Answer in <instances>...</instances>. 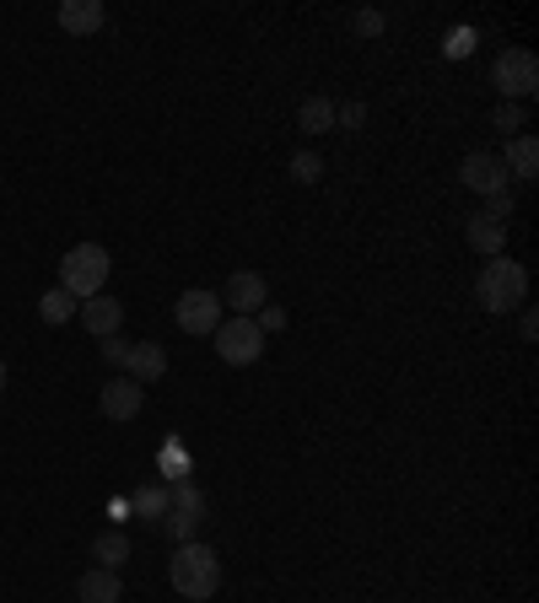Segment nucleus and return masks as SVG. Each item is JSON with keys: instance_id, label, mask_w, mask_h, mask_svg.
<instances>
[{"instance_id": "nucleus-1", "label": "nucleus", "mask_w": 539, "mask_h": 603, "mask_svg": "<svg viewBox=\"0 0 539 603\" xmlns=\"http://www.w3.org/2000/svg\"><path fill=\"white\" fill-rule=\"evenodd\" d=\"M167 582H173L178 599L206 603L210 593L221 588V555H216L210 544H200V539H189V544L173 550V561H167Z\"/></svg>"}, {"instance_id": "nucleus-2", "label": "nucleus", "mask_w": 539, "mask_h": 603, "mask_svg": "<svg viewBox=\"0 0 539 603\" xmlns=\"http://www.w3.org/2000/svg\"><path fill=\"white\" fill-rule=\"evenodd\" d=\"M475 297H480L486 313H512V308H524V297H529V270L497 253V259H486V270H480V281H475Z\"/></svg>"}, {"instance_id": "nucleus-3", "label": "nucleus", "mask_w": 539, "mask_h": 603, "mask_svg": "<svg viewBox=\"0 0 539 603\" xmlns=\"http://www.w3.org/2000/svg\"><path fill=\"white\" fill-rule=\"evenodd\" d=\"M108 270H114V259H108L103 242H76V248L60 259V285L86 302V297H97V291L108 285Z\"/></svg>"}, {"instance_id": "nucleus-4", "label": "nucleus", "mask_w": 539, "mask_h": 603, "mask_svg": "<svg viewBox=\"0 0 539 603\" xmlns=\"http://www.w3.org/2000/svg\"><path fill=\"white\" fill-rule=\"evenodd\" d=\"M200 523H206V496L189 480H173L167 485V512H163L167 539H173V544H189V539L200 533Z\"/></svg>"}, {"instance_id": "nucleus-5", "label": "nucleus", "mask_w": 539, "mask_h": 603, "mask_svg": "<svg viewBox=\"0 0 539 603\" xmlns=\"http://www.w3.org/2000/svg\"><path fill=\"white\" fill-rule=\"evenodd\" d=\"M210 340H216V356L227 366H253L265 356V329L253 319H221V329Z\"/></svg>"}, {"instance_id": "nucleus-6", "label": "nucleus", "mask_w": 539, "mask_h": 603, "mask_svg": "<svg viewBox=\"0 0 539 603\" xmlns=\"http://www.w3.org/2000/svg\"><path fill=\"white\" fill-rule=\"evenodd\" d=\"M173 319H178V329H184V334H216V329H221V319H227V308H221V297H216V291H206V285H189V291L173 302Z\"/></svg>"}, {"instance_id": "nucleus-7", "label": "nucleus", "mask_w": 539, "mask_h": 603, "mask_svg": "<svg viewBox=\"0 0 539 603\" xmlns=\"http://www.w3.org/2000/svg\"><path fill=\"white\" fill-rule=\"evenodd\" d=\"M491 81H497L501 97H535V92H539V60H535V49H501Z\"/></svg>"}, {"instance_id": "nucleus-8", "label": "nucleus", "mask_w": 539, "mask_h": 603, "mask_svg": "<svg viewBox=\"0 0 539 603\" xmlns=\"http://www.w3.org/2000/svg\"><path fill=\"white\" fill-rule=\"evenodd\" d=\"M216 297H221V308H232V319H253V313L270 302V285H265L259 270H238Z\"/></svg>"}, {"instance_id": "nucleus-9", "label": "nucleus", "mask_w": 539, "mask_h": 603, "mask_svg": "<svg viewBox=\"0 0 539 603\" xmlns=\"http://www.w3.org/2000/svg\"><path fill=\"white\" fill-rule=\"evenodd\" d=\"M458 178H464V189H475V195H501V189H507V167H501L497 152H469L464 167H458Z\"/></svg>"}, {"instance_id": "nucleus-10", "label": "nucleus", "mask_w": 539, "mask_h": 603, "mask_svg": "<svg viewBox=\"0 0 539 603\" xmlns=\"http://www.w3.org/2000/svg\"><path fill=\"white\" fill-rule=\"evenodd\" d=\"M97 404H103V415H108V420H135V415H141V404H146V388H141L135 377H114V383H103Z\"/></svg>"}, {"instance_id": "nucleus-11", "label": "nucleus", "mask_w": 539, "mask_h": 603, "mask_svg": "<svg viewBox=\"0 0 539 603\" xmlns=\"http://www.w3.org/2000/svg\"><path fill=\"white\" fill-rule=\"evenodd\" d=\"M82 323H86V334L108 340V334H120V323H125V302L108 297V291H97V297H86L82 302Z\"/></svg>"}, {"instance_id": "nucleus-12", "label": "nucleus", "mask_w": 539, "mask_h": 603, "mask_svg": "<svg viewBox=\"0 0 539 603\" xmlns=\"http://www.w3.org/2000/svg\"><path fill=\"white\" fill-rule=\"evenodd\" d=\"M125 599V582H120V571H103V565H92L76 576V603H120Z\"/></svg>"}, {"instance_id": "nucleus-13", "label": "nucleus", "mask_w": 539, "mask_h": 603, "mask_svg": "<svg viewBox=\"0 0 539 603\" xmlns=\"http://www.w3.org/2000/svg\"><path fill=\"white\" fill-rule=\"evenodd\" d=\"M103 22H108L103 0H65V6H60V28H65V33H76V39L103 33Z\"/></svg>"}, {"instance_id": "nucleus-14", "label": "nucleus", "mask_w": 539, "mask_h": 603, "mask_svg": "<svg viewBox=\"0 0 539 603\" xmlns=\"http://www.w3.org/2000/svg\"><path fill=\"white\" fill-rule=\"evenodd\" d=\"M167 372V351L157 345V340H141V345H129V362H125V377H135L141 388L146 383H157Z\"/></svg>"}, {"instance_id": "nucleus-15", "label": "nucleus", "mask_w": 539, "mask_h": 603, "mask_svg": "<svg viewBox=\"0 0 539 603\" xmlns=\"http://www.w3.org/2000/svg\"><path fill=\"white\" fill-rule=\"evenodd\" d=\"M501 167H507V173H518L524 184H535V178H539V141H535V135H518V141H507Z\"/></svg>"}, {"instance_id": "nucleus-16", "label": "nucleus", "mask_w": 539, "mask_h": 603, "mask_svg": "<svg viewBox=\"0 0 539 603\" xmlns=\"http://www.w3.org/2000/svg\"><path fill=\"white\" fill-rule=\"evenodd\" d=\"M464 242H469L480 259H497L501 248H507V227L486 221V216H469V227H464Z\"/></svg>"}, {"instance_id": "nucleus-17", "label": "nucleus", "mask_w": 539, "mask_h": 603, "mask_svg": "<svg viewBox=\"0 0 539 603\" xmlns=\"http://www.w3.org/2000/svg\"><path fill=\"white\" fill-rule=\"evenodd\" d=\"M297 129H308V135H330L334 129V97H302V108H297Z\"/></svg>"}, {"instance_id": "nucleus-18", "label": "nucleus", "mask_w": 539, "mask_h": 603, "mask_svg": "<svg viewBox=\"0 0 539 603\" xmlns=\"http://www.w3.org/2000/svg\"><path fill=\"white\" fill-rule=\"evenodd\" d=\"M92 561L103 565V571H120V565L129 561L125 528H108V533H97V539H92Z\"/></svg>"}, {"instance_id": "nucleus-19", "label": "nucleus", "mask_w": 539, "mask_h": 603, "mask_svg": "<svg viewBox=\"0 0 539 603\" xmlns=\"http://www.w3.org/2000/svg\"><path fill=\"white\" fill-rule=\"evenodd\" d=\"M129 512H135V518H146V523H163L167 490H163V485H141V490L129 496Z\"/></svg>"}, {"instance_id": "nucleus-20", "label": "nucleus", "mask_w": 539, "mask_h": 603, "mask_svg": "<svg viewBox=\"0 0 539 603\" xmlns=\"http://www.w3.org/2000/svg\"><path fill=\"white\" fill-rule=\"evenodd\" d=\"M71 313H76V297H71L65 285H54V291H43L39 297V319L43 323H65Z\"/></svg>"}, {"instance_id": "nucleus-21", "label": "nucleus", "mask_w": 539, "mask_h": 603, "mask_svg": "<svg viewBox=\"0 0 539 603\" xmlns=\"http://www.w3.org/2000/svg\"><path fill=\"white\" fill-rule=\"evenodd\" d=\"M291 178H297V184H319V178H324V157H319V152H297V157H291Z\"/></svg>"}, {"instance_id": "nucleus-22", "label": "nucleus", "mask_w": 539, "mask_h": 603, "mask_svg": "<svg viewBox=\"0 0 539 603\" xmlns=\"http://www.w3.org/2000/svg\"><path fill=\"white\" fill-rule=\"evenodd\" d=\"M486 221H497V227H507V216H512V195L501 189V195H486V210H480Z\"/></svg>"}, {"instance_id": "nucleus-23", "label": "nucleus", "mask_w": 539, "mask_h": 603, "mask_svg": "<svg viewBox=\"0 0 539 603\" xmlns=\"http://www.w3.org/2000/svg\"><path fill=\"white\" fill-rule=\"evenodd\" d=\"M97 351H103V362H108V366H120V372H125V362H129V340H120V334H108V340H103Z\"/></svg>"}, {"instance_id": "nucleus-24", "label": "nucleus", "mask_w": 539, "mask_h": 603, "mask_svg": "<svg viewBox=\"0 0 539 603\" xmlns=\"http://www.w3.org/2000/svg\"><path fill=\"white\" fill-rule=\"evenodd\" d=\"M253 323H259V329H265V334H276V329H287V313H281V308H270V302H265V308H259V313H253Z\"/></svg>"}, {"instance_id": "nucleus-25", "label": "nucleus", "mask_w": 539, "mask_h": 603, "mask_svg": "<svg viewBox=\"0 0 539 603\" xmlns=\"http://www.w3.org/2000/svg\"><path fill=\"white\" fill-rule=\"evenodd\" d=\"M362 119H367V108H362V103H345V108H334V124H345V129H362Z\"/></svg>"}, {"instance_id": "nucleus-26", "label": "nucleus", "mask_w": 539, "mask_h": 603, "mask_svg": "<svg viewBox=\"0 0 539 603\" xmlns=\"http://www.w3.org/2000/svg\"><path fill=\"white\" fill-rule=\"evenodd\" d=\"M469 49H475V33H469V28H454V33H448V54H469Z\"/></svg>"}, {"instance_id": "nucleus-27", "label": "nucleus", "mask_w": 539, "mask_h": 603, "mask_svg": "<svg viewBox=\"0 0 539 603\" xmlns=\"http://www.w3.org/2000/svg\"><path fill=\"white\" fill-rule=\"evenodd\" d=\"M518 124H524V108H518V103H501V108H497V129H518Z\"/></svg>"}, {"instance_id": "nucleus-28", "label": "nucleus", "mask_w": 539, "mask_h": 603, "mask_svg": "<svg viewBox=\"0 0 539 603\" xmlns=\"http://www.w3.org/2000/svg\"><path fill=\"white\" fill-rule=\"evenodd\" d=\"M356 28H362V33H383V17H377V11H362Z\"/></svg>"}, {"instance_id": "nucleus-29", "label": "nucleus", "mask_w": 539, "mask_h": 603, "mask_svg": "<svg viewBox=\"0 0 539 603\" xmlns=\"http://www.w3.org/2000/svg\"><path fill=\"white\" fill-rule=\"evenodd\" d=\"M518 329H524V340H535V334H539V319H535V308H524V323H518Z\"/></svg>"}, {"instance_id": "nucleus-30", "label": "nucleus", "mask_w": 539, "mask_h": 603, "mask_svg": "<svg viewBox=\"0 0 539 603\" xmlns=\"http://www.w3.org/2000/svg\"><path fill=\"white\" fill-rule=\"evenodd\" d=\"M0 394H6V362H0Z\"/></svg>"}]
</instances>
